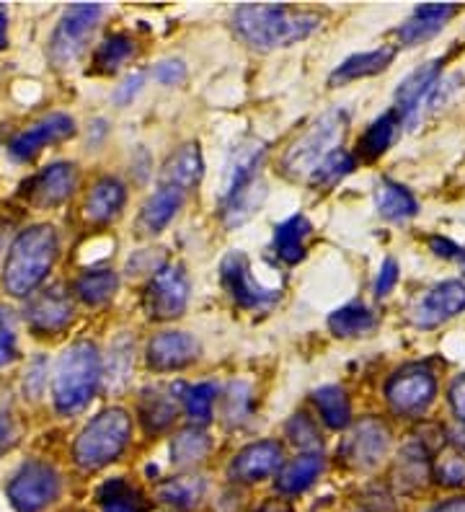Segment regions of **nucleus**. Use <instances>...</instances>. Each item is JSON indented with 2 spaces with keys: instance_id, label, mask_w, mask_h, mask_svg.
Instances as JSON below:
<instances>
[{
  "instance_id": "1",
  "label": "nucleus",
  "mask_w": 465,
  "mask_h": 512,
  "mask_svg": "<svg viewBox=\"0 0 465 512\" xmlns=\"http://www.w3.org/2000/svg\"><path fill=\"white\" fill-rule=\"evenodd\" d=\"M321 19L316 13L295 11L282 3H246L233 13V29L256 50H277L310 37Z\"/></svg>"
},
{
  "instance_id": "2",
  "label": "nucleus",
  "mask_w": 465,
  "mask_h": 512,
  "mask_svg": "<svg viewBox=\"0 0 465 512\" xmlns=\"http://www.w3.org/2000/svg\"><path fill=\"white\" fill-rule=\"evenodd\" d=\"M57 259V236L50 225H34L16 236L6 259L3 285L13 298H26L42 285Z\"/></svg>"
},
{
  "instance_id": "3",
  "label": "nucleus",
  "mask_w": 465,
  "mask_h": 512,
  "mask_svg": "<svg viewBox=\"0 0 465 512\" xmlns=\"http://www.w3.org/2000/svg\"><path fill=\"white\" fill-rule=\"evenodd\" d=\"M101 381V357L91 342H75L60 355L52 396L60 414H78L93 399Z\"/></svg>"
},
{
  "instance_id": "4",
  "label": "nucleus",
  "mask_w": 465,
  "mask_h": 512,
  "mask_svg": "<svg viewBox=\"0 0 465 512\" xmlns=\"http://www.w3.org/2000/svg\"><path fill=\"white\" fill-rule=\"evenodd\" d=\"M347 135V114L341 109L323 112L321 117L287 148L282 158V169L292 179H310L331 153H336Z\"/></svg>"
},
{
  "instance_id": "5",
  "label": "nucleus",
  "mask_w": 465,
  "mask_h": 512,
  "mask_svg": "<svg viewBox=\"0 0 465 512\" xmlns=\"http://www.w3.org/2000/svg\"><path fill=\"white\" fill-rule=\"evenodd\" d=\"M130 417L122 409H106L88 422L81 438L75 440L73 458L83 471L104 469L106 463L117 461L124 445L130 443Z\"/></svg>"
},
{
  "instance_id": "6",
  "label": "nucleus",
  "mask_w": 465,
  "mask_h": 512,
  "mask_svg": "<svg viewBox=\"0 0 465 512\" xmlns=\"http://www.w3.org/2000/svg\"><path fill=\"white\" fill-rule=\"evenodd\" d=\"M101 13L104 8L99 3H75L62 13L50 42V60L57 68H70L83 55L88 39L96 32Z\"/></svg>"
},
{
  "instance_id": "7",
  "label": "nucleus",
  "mask_w": 465,
  "mask_h": 512,
  "mask_svg": "<svg viewBox=\"0 0 465 512\" xmlns=\"http://www.w3.org/2000/svg\"><path fill=\"white\" fill-rule=\"evenodd\" d=\"M60 494V474L50 463H24L8 484V500L16 512H39L57 500Z\"/></svg>"
},
{
  "instance_id": "8",
  "label": "nucleus",
  "mask_w": 465,
  "mask_h": 512,
  "mask_svg": "<svg viewBox=\"0 0 465 512\" xmlns=\"http://www.w3.org/2000/svg\"><path fill=\"white\" fill-rule=\"evenodd\" d=\"M434 394H437L434 375L419 365L398 370L385 386L388 404H391L393 412L403 414V417H419V414L427 412V406L434 401Z\"/></svg>"
},
{
  "instance_id": "9",
  "label": "nucleus",
  "mask_w": 465,
  "mask_h": 512,
  "mask_svg": "<svg viewBox=\"0 0 465 512\" xmlns=\"http://www.w3.org/2000/svg\"><path fill=\"white\" fill-rule=\"evenodd\" d=\"M189 303V280L179 264H163L153 275L145 293V311L150 319H179Z\"/></svg>"
},
{
  "instance_id": "10",
  "label": "nucleus",
  "mask_w": 465,
  "mask_h": 512,
  "mask_svg": "<svg viewBox=\"0 0 465 512\" xmlns=\"http://www.w3.org/2000/svg\"><path fill=\"white\" fill-rule=\"evenodd\" d=\"M391 445V432L378 417H365L357 422L352 432L344 438L341 445V458L347 466L357 471H372L380 466V461L388 453Z\"/></svg>"
},
{
  "instance_id": "11",
  "label": "nucleus",
  "mask_w": 465,
  "mask_h": 512,
  "mask_svg": "<svg viewBox=\"0 0 465 512\" xmlns=\"http://www.w3.org/2000/svg\"><path fill=\"white\" fill-rule=\"evenodd\" d=\"M223 285L228 290V295L236 300L241 308H248V311H256V308H267L272 303H277L279 290L267 288L261 285L259 280L251 272V262L241 251H233L223 259Z\"/></svg>"
},
{
  "instance_id": "12",
  "label": "nucleus",
  "mask_w": 465,
  "mask_h": 512,
  "mask_svg": "<svg viewBox=\"0 0 465 512\" xmlns=\"http://www.w3.org/2000/svg\"><path fill=\"white\" fill-rule=\"evenodd\" d=\"M442 75V60H432V63H424L414 70L411 75H406L401 81V86L396 88V114L401 117V122L414 130L422 119V109L427 107L429 96L437 88Z\"/></svg>"
},
{
  "instance_id": "13",
  "label": "nucleus",
  "mask_w": 465,
  "mask_h": 512,
  "mask_svg": "<svg viewBox=\"0 0 465 512\" xmlns=\"http://www.w3.org/2000/svg\"><path fill=\"white\" fill-rule=\"evenodd\" d=\"M465 311V285L460 280H447L434 285L422 300L419 306L411 313L419 329H434V326L445 324V321L455 319L458 313Z\"/></svg>"
},
{
  "instance_id": "14",
  "label": "nucleus",
  "mask_w": 465,
  "mask_h": 512,
  "mask_svg": "<svg viewBox=\"0 0 465 512\" xmlns=\"http://www.w3.org/2000/svg\"><path fill=\"white\" fill-rule=\"evenodd\" d=\"M75 132V122L68 114H50V117L39 119L37 125H31L29 130L19 132L11 140L8 150L16 161H31L39 150L47 148L50 143H60V140L70 138Z\"/></svg>"
},
{
  "instance_id": "15",
  "label": "nucleus",
  "mask_w": 465,
  "mask_h": 512,
  "mask_svg": "<svg viewBox=\"0 0 465 512\" xmlns=\"http://www.w3.org/2000/svg\"><path fill=\"white\" fill-rule=\"evenodd\" d=\"M264 143L256 138H243L238 140L228 153V161H225L223 171V187H220V197H228L230 192L246 187L254 179H259L261 161H264Z\"/></svg>"
},
{
  "instance_id": "16",
  "label": "nucleus",
  "mask_w": 465,
  "mask_h": 512,
  "mask_svg": "<svg viewBox=\"0 0 465 512\" xmlns=\"http://www.w3.org/2000/svg\"><path fill=\"white\" fill-rule=\"evenodd\" d=\"M73 319V303L62 288H47L29 300L26 321L37 334H57Z\"/></svg>"
},
{
  "instance_id": "17",
  "label": "nucleus",
  "mask_w": 465,
  "mask_h": 512,
  "mask_svg": "<svg viewBox=\"0 0 465 512\" xmlns=\"http://www.w3.org/2000/svg\"><path fill=\"white\" fill-rule=\"evenodd\" d=\"M279 469H282V448L274 440H261L238 453L230 466V479L251 484V481L269 479Z\"/></svg>"
},
{
  "instance_id": "18",
  "label": "nucleus",
  "mask_w": 465,
  "mask_h": 512,
  "mask_svg": "<svg viewBox=\"0 0 465 512\" xmlns=\"http://www.w3.org/2000/svg\"><path fill=\"white\" fill-rule=\"evenodd\" d=\"M199 344L184 331H163L148 344V365L155 370H176L189 365L197 357Z\"/></svg>"
},
{
  "instance_id": "19",
  "label": "nucleus",
  "mask_w": 465,
  "mask_h": 512,
  "mask_svg": "<svg viewBox=\"0 0 465 512\" xmlns=\"http://www.w3.org/2000/svg\"><path fill=\"white\" fill-rule=\"evenodd\" d=\"M455 13H458V6H453V3H427V6H419L411 13V19L398 29V39L406 47L424 42V39H432L434 34L445 29V24L453 19Z\"/></svg>"
},
{
  "instance_id": "20",
  "label": "nucleus",
  "mask_w": 465,
  "mask_h": 512,
  "mask_svg": "<svg viewBox=\"0 0 465 512\" xmlns=\"http://www.w3.org/2000/svg\"><path fill=\"white\" fill-rule=\"evenodd\" d=\"M184 194L186 192H181V189L163 187L161 184V189L153 192V197L140 210V218H137L140 236H158L179 215L181 205H184Z\"/></svg>"
},
{
  "instance_id": "21",
  "label": "nucleus",
  "mask_w": 465,
  "mask_h": 512,
  "mask_svg": "<svg viewBox=\"0 0 465 512\" xmlns=\"http://www.w3.org/2000/svg\"><path fill=\"white\" fill-rule=\"evenodd\" d=\"M75 187V169L70 163H52L31 182V200L39 207H55L70 197Z\"/></svg>"
},
{
  "instance_id": "22",
  "label": "nucleus",
  "mask_w": 465,
  "mask_h": 512,
  "mask_svg": "<svg viewBox=\"0 0 465 512\" xmlns=\"http://www.w3.org/2000/svg\"><path fill=\"white\" fill-rule=\"evenodd\" d=\"M179 414V396L168 386H150L140 396V417H143L145 430L161 432L166 430Z\"/></svg>"
},
{
  "instance_id": "23",
  "label": "nucleus",
  "mask_w": 465,
  "mask_h": 512,
  "mask_svg": "<svg viewBox=\"0 0 465 512\" xmlns=\"http://www.w3.org/2000/svg\"><path fill=\"white\" fill-rule=\"evenodd\" d=\"M267 200V184L264 179H254L246 187L236 189V192H230L228 197H223V223L228 228H238L246 220L254 218L259 213V207L264 205Z\"/></svg>"
},
{
  "instance_id": "24",
  "label": "nucleus",
  "mask_w": 465,
  "mask_h": 512,
  "mask_svg": "<svg viewBox=\"0 0 465 512\" xmlns=\"http://www.w3.org/2000/svg\"><path fill=\"white\" fill-rule=\"evenodd\" d=\"M199 179H202V156H199L197 143H189L176 150L161 171L163 187H176L181 192L192 189Z\"/></svg>"
},
{
  "instance_id": "25",
  "label": "nucleus",
  "mask_w": 465,
  "mask_h": 512,
  "mask_svg": "<svg viewBox=\"0 0 465 512\" xmlns=\"http://www.w3.org/2000/svg\"><path fill=\"white\" fill-rule=\"evenodd\" d=\"M375 205H378V213L388 220H403L414 218L419 213V202H416L414 194L409 192L401 184L391 182V179H380L378 187H375Z\"/></svg>"
},
{
  "instance_id": "26",
  "label": "nucleus",
  "mask_w": 465,
  "mask_h": 512,
  "mask_svg": "<svg viewBox=\"0 0 465 512\" xmlns=\"http://www.w3.org/2000/svg\"><path fill=\"white\" fill-rule=\"evenodd\" d=\"M127 192L117 179H101L86 200V218L91 223H109L122 213Z\"/></svg>"
},
{
  "instance_id": "27",
  "label": "nucleus",
  "mask_w": 465,
  "mask_h": 512,
  "mask_svg": "<svg viewBox=\"0 0 465 512\" xmlns=\"http://www.w3.org/2000/svg\"><path fill=\"white\" fill-rule=\"evenodd\" d=\"M393 55H396L393 47H378V50L372 52H360V55L347 57V60L331 73L329 81L336 86V83H349L357 81V78H367V75L380 73V70H385L393 63Z\"/></svg>"
},
{
  "instance_id": "28",
  "label": "nucleus",
  "mask_w": 465,
  "mask_h": 512,
  "mask_svg": "<svg viewBox=\"0 0 465 512\" xmlns=\"http://www.w3.org/2000/svg\"><path fill=\"white\" fill-rule=\"evenodd\" d=\"M310 223L303 218V215H292L285 223L277 225L274 231V251L282 262L295 264L305 256V241L310 236Z\"/></svg>"
},
{
  "instance_id": "29",
  "label": "nucleus",
  "mask_w": 465,
  "mask_h": 512,
  "mask_svg": "<svg viewBox=\"0 0 465 512\" xmlns=\"http://www.w3.org/2000/svg\"><path fill=\"white\" fill-rule=\"evenodd\" d=\"M96 500H99L101 512H148L145 494L124 479H112L101 484Z\"/></svg>"
},
{
  "instance_id": "30",
  "label": "nucleus",
  "mask_w": 465,
  "mask_h": 512,
  "mask_svg": "<svg viewBox=\"0 0 465 512\" xmlns=\"http://www.w3.org/2000/svg\"><path fill=\"white\" fill-rule=\"evenodd\" d=\"M323 471V458L318 453H305V456L295 458L287 463L285 469L279 471L277 489L282 494H300L321 476Z\"/></svg>"
},
{
  "instance_id": "31",
  "label": "nucleus",
  "mask_w": 465,
  "mask_h": 512,
  "mask_svg": "<svg viewBox=\"0 0 465 512\" xmlns=\"http://www.w3.org/2000/svg\"><path fill=\"white\" fill-rule=\"evenodd\" d=\"M210 448L212 440L202 427H184V430L176 432L174 440H171V461H174L176 466H192V463L205 461Z\"/></svg>"
},
{
  "instance_id": "32",
  "label": "nucleus",
  "mask_w": 465,
  "mask_h": 512,
  "mask_svg": "<svg viewBox=\"0 0 465 512\" xmlns=\"http://www.w3.org/2000/svg\"><path fill=\"white\" fill-rule=\"evenodd\" d=\"M398 125H401V117H398L396 112H385L383 117L375 119V122L367 127L365 135H362L360 148H357L360 150V156L365 158V161H375V158L383 156L385 150L393 145V140H396Z\"/></svg>"
},
{
  "instance_id": "33",
  "label": "nucleus",
  "mask_w": 465,
  "mask_h": 512,
  "mask_svg": "<svg viewBox=\"0 0 465 512\" xmlns=\"http://www.w3.org/2000/svg\"><path fill=\"white\" fill-rule=\"evenodd\" d=\"M318 412H321L323 422L331 430H344L352 422V409H349V399L341 386H323L313 394Z\"/></svg>"
},
{
  "instance_id": "34",
  "label": "nucleus",
  "mask_w": 465,
  "mask_h": 512,
  "mask_svg": "<svg viewBox=\"0 0 465 512\" xmlns=\"http://www.w3.org/2000/svg\"><path fill=\"white\" fill-rule=\"evenodd\" d=\"M396 479L403 489H416L427 484L429 458L424 445L411 443L401 450V458L396 463Z\"/></svg>"
},
{
  "instance_id": "35",
  "label": "nucleus",
  "mask_w": 465,
  "mask_h": 512,
  "mask_svg": "<svg viewBox=\"0 0 465 512\" xmlns=\"http://www.w3.org/2000/svg\"><path fill=\"white\" fill-rule=\"evenodd\" d=\"M132 352H135V344L130 337H119L117 342L109 347V357H106V370L104 381L109 391H122L127 386L132 375Z\"/></svg>"
},
{
  "instance_id": "36",
  "label": "nucleus",
  "mask_w": 465,
  "mask_h": 512,
  "mask_svg": "<svg viewBox=\"0 0 465 512\" xmlns=\"http://www.w3.org/2000/svg\"><path fill=\"white\" fill-rule=\"evenodd\" d=\"M202 494H205V481L199 479V476H179V479L161 484V489H158V497L171 507H176V510H192V507H197Z\"/></svg>"
},
{
  "instance_id": "37",
  "label": "nucleus",
  "mask_w": 465,
  "mask_h": 512,
  "mask_svg": "<svg viewBox=\"0 0 465 512\" xmlns=\"http://www.w3.org/2000/svg\"><path fill=\"white\" fill-rule=\"evenodd\" d=\"M372 326H375V316H372L370 308L360 306V303L339 308V311H334L329 316V329L341 339L362 337V334H367Z\"/></svg>"
},
{
  "instance_id": "38",
  "label": "nucleus",
  "mask_w": 465,
  "mask_h": 512,
  "mask_svg": "<svg viewBox=\"0 0 465 512\" xmlns=\"http://www.w3.org/2000/svg\"><path fill=\"white\" fill-rule=\"evenodd\" d=\"M117 285L119 280L112 269H93V272H86L81 280L75 282V293L88 306H101L117 293Z\"/></svg>"
},
{
  "instance_id": "39",
  "label": "nucleus",
  "mask_w": 465,
  "mask_h": 512,
  "mask_svg": "<svg viewBox=\"0 0 465 512\" xmlns=\"http://www.w3.org/2000/svg\"><path fill=\"white\" fill-rule=\"evenodd\" d=\"M132 55H135V44H132V39L127 37V34H112V37H106L104 42L99 44V50L93 55V65L99 70H106V73H112L119 65L127 63Z\"/></svg>"
},
{
  "instance_id": "40",
  "label": "nucleus",
  "mask_w": 465,
  "mask_h": 512,
  "mask_svg": "<svg viewBox=\"0 0 465 512\" xmlns=\"http://www.w3.org/2000/svg\"><path fill=\"white\" fill-rule=\"evenodd\" d=\"M352 169H354V158L349 156L347 150H336V153H331V156L326 158L316 171H313L310 184L318 189H331L334 184H339L344 176L352 174Z\"/></svg>"
},
{
  "instance_id": "41",
  "label": "nucleus",
  "mask_w": 465,
  "mask_h": 512,
  "mask_svg": "<svg viewBox=\"0 0 465 512\" xmlns=\"http://www.w3.org/2000/svg\"><path fill=\"white\" fill-rule=\"evenodd\" d=\"M186 406V414L192 419L194 425H205L207 419L212 417V401H215V386L212 383H197L192 388H184L181 396Z\"/></svg>"
},
{
  "instance_id": "42",
  "label": "nucleus",
  "mask_w": 465,
  "mask_h": 512,
  "mask_svg": "<svg viewBox=\"0 0 465 512\" xmlns=\"http://www.w3.org/2000/svg\"><path fill=\"white\" fill-rule=\"evenodd\" d=\"M287 435H290L292 445H298V448H318L321 445V435H318L316 425L305 414H295L287 422Z\"/></svg>"
},
{
  "instance_id": "43",
  "label": "nucleus",
  "mask_w": 465,
  "mask_h": 512,
  "mask_svg": "<svg viewBox=\"0 0 465 512\" xmlns=\"http://www.w3.org/2000/svg\"><path fill=\"white\" fill-rule=\"evenodd\" d=\"M437 479L445 484V487H463L465 484V456L460 453H445V456L437 461Z\"/></svg>"
},
{
  "instance_id": "44",
  "label": "nucleus",
  "mask_w": 465,
  "mask_h": 512,
  "mask_svg": "<svg viewBox=\"0 0 465 512\" xmlns=\"http://www.w3.org/2000/svg\"><path fill=\"white\" fill-rule=\"evenodd\" d=\"M11 311L0 308V365H8L16 357V337H13Z\"/></svg>"
},
{
  "instance_id": "45",
  "label": "nucleus",
  "mask_w": 465,
  "mask_h": 512,
  "mask_svg": "<svg viewBox=\"0 0 465 512\" xmlns=\"http://www.w3.org/2000/svg\"><path fill=\"white\" fill-rule=\"evenodd\" d=\"M155 81H161L163 86H176L186 78V65L181 60H161L153 70Z\"/></svg>"
},
{
  "instance_id": "46",
  "label": "nucleus",
  "mask_w": 465,
  "mask_h": 512,
  "mask_svg": "<svg viewBox=\"0 0 465 512\" xmlns=\"http://www.w3.org/2000/svg\"><path fill=\"white\" fill-rule=\"evenodd\" d=\"M246 404H248V388L243 383H233L228 388V417L230 419H243L246 417Z\"/></svg>"
},
{
  "instance_id": "47",
  "label": "nucleus",
  "mask_w": 465,
  "mask_h": 512,
  "mask_svg": "<svg viewBox=\"0 0 465 512\" xmlns=\"http://www.w3.org/2000/svg\"><path fill=\"white\" fill-rule=\"evenodd\" d=\"M396 282H398V264L393 262V259H385L383 269L378 272V280H375V295H378V298L388 295L393 288H396Z\"/></svg>"
},
{
  "instance_id": "48",
  "label": "nucleus",
  "mask_w": 465,
  "mask_h": 512,
  "mask_svg": "<svg viewBox=\"0 0 465 512\" xmlns=\"http://www.w3.org/2000/svg\"><path fill=\"white\" fill-rule=\"evenodd\" d=\"M44 373H47V360H44V357H37V360L31 363L29 375H26V388H29V391H31V396L42 394Z\"/></svg>"
},
{
  "instance_id": "49",
  "label": "nucleus",
  "mask_w": 465,
  "mask_h": 512,
  "mask_svg": "<svg viewBox=\"0 0 465 512\" xmlns=\"http://www.w3.org/2000/svg\"><path fill=\"white\" fill-rule=\"evenodd\" d=\"M143 83H145L143 73H132L130 78H127V81L117 88V96H114V99H117V104H127V101L135 99V94L140 91V88H143Z\"/></svg>"
},
{
  "instance_id": "50",
  "label": "nucleus",
  "mask_w": 465,
  "mask_h": 512,
  "mask_svg": "<svg viewBox=\"0 0 465 512\" xmlns=\"http://www.w3.org/2000/svg\"><path fill=\"white\" fill-rule=\"evenodd\" d=\"M429 246H432L434 254L442 256V259H455V262L465 259V249L455 246L453 241H447V238H432V241H429Z\"/></svg>"
},
{
  "instance_id": "51",
  "label": "nucleus",
  "mask_w": 465,
  "mask_h": 512,
  "mask_svg": "<svg viewBox=\"0 0 465 512\" xmlns=\"http://www.w3.org/2000/svg\"><path fill=\"white\" fill-rule=\"evenodd\" d=\"M450 404H453V412L458 414V419L465 422V375L450 386Z\"/></svg>"
},
{
  "instance_id": "52",
  "label": "nucleus",
  "mask_w": 465,
  "mask_h": 512,
  "mask_svg": "<svg viewBox=\"0 0 465 512\" xmlns=\"http://www.w3.org/2000/svg\"><path fill=\"white\" fill-rule=\"evenodd\" d=\"M13 440H16V427H13V419L8 414L0 412V450L11 448Z\"/></svg>"
},
{
  "instance_id": "53",
  "label": "nucleus",
  "mask_w": 465,
  "mask_h": 512,
  "mask_svg": "<svg viewBox=\"0 0 465 512\" xmlns=\"http://www.w3.org/2000/svg\"><path fill=\"white\" fill-rule=\"evenodd\" d=\"M429 512H465V497H455V500L442 502V505H437Z\"/></svg>"
},
{
  "instance_id": "54",
  "label": "nucleus",
  "mask_w": 465,
  "mask_h": 512,
  "mask_svg": "<svg viewBox=\"0 0 465 512\" xmlns=\"http://www.w3.org/2000/svg\"><path fill=\"white\" fill-rule=\"evenodd\" d=\"M256 512H295V507L290 502H282V500H269L259 507Z\"/></svg>"
},
{
  "instance_id": "55",
  "label": "nucleus",
  "mask_w": 465,
  "mask_h": 512,
  "mask_svg": "<svg viewBox=\"0 0 465 512\" xmlns=\"http://www.w3.org/2000/svg\"><path fill=\"white\" fill-rule=\"evenodd\" d=\"M8 13L6 8H0V50L8 44Z\"/></svg>"
}]
</instances>
